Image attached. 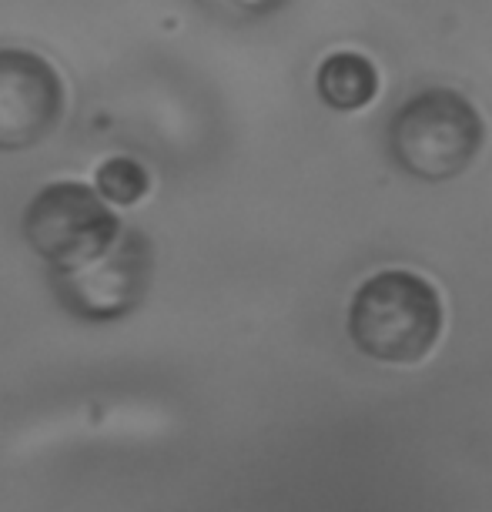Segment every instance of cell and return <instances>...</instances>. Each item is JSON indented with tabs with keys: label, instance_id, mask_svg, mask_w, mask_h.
<instances>
[{
	"label": "cell",
	"instance_id": "cell-1",
	"mask_svg": "<svg viewBox=\"0 0 492 512\" xmlns=\"http://www.w3.org/2000/svg\"><path fill=\"white\" fill-rule=\"evenodd\" d=\"M446 315L442 298L416 272L389 268L365 278L349 308V335L369 359L412 365L439 342Z\"/></svg>",
	"mask_w": 492,
	"mask_h": 512
},
{
	"label": "cell",
	"instance_id": "cell-7",
	"mask_svg": "<svg viewBox=\"0 0 492 512\" xmlns=\"http://www.w3.org/2000/svg\"><path fill=\"white\" fill-rule=\"evenodd\" d=\"M98 195L111 205H138L148 195L151 178L134 158H111L98 168Z\"/></svg>",
	"mask_w": 492,
	"mask_h": 512
},
{
	"label": "cell",
	"instance_id": "cell-5",
	"mask_svg": "<svg viewBox=\"0 0 492 512\" xmlns=\"http://www.w3.org/2000/svg\"><path fill=\"white\" fill-rule=\"evenodd\" d=\"M151 275V251L141 231H121L118 241L94 258L91 265L74 272H57L54 285L61 302L77 318H121L144 298Z\"/></svg>",
	"mask_w": 492,
	"mask_h": 512
},
{
	"label": "cell",
	"instance_id": "cell-3",
	"mask_svg": "<svg viewBox=\"0 0 492 512\" xmlns=\"http://www.w3.org/2000/svg\"><path fill=\"white\" fill-rule=\"evenodd\" d=\"M24 235L31 248L57 272L91 265L121 235L118 215L81 181H57L37 191L24 211Z\"/></svg>",
	"mask_w": 492,
	"mask_h": 512
},
{
	"label": "cell",
	"instance_id": "cell-2",
	"mask_svg": "<svg viewBox=\"0 0 492 512\" xmlns=\"http://www.w3.org/2000/svg\"><path fill=\"white\" fill-rule=\"evenodd\" d=\"M486 124L466 94L432 88L405 101L389 124L392 158L419 181H452L479 158Z\"/></svg>",
	"mask_w": 492,
	"mask_h": 512
},
{
	"label": "cell",
	"instance_id": "cell-8",
	"mask_svg": "<svg viewBox=\"0 0 492 512\" xmlns=\"http://www.w3.org/2000/svg\"><path fill=\"white\" fill-rule=\"evenodd\" d=\"M245 7H255V11H272V7H278L282 0H241Z\"/></svg>",
	"mask_w": 492,
	"mask_h": 512
},
{
	"label": "cell",
	"instance_id": "cell-4",
	"mask_svg": "<svg viewBox=\"0 0 492 512\" xmlns=\"http://www.w3.org/2000/svg\"><path fill=\"white\" fill-rule=\"evenodd\" d=\"M64 81L47 57L0 47V151L41 144L64 118Z\"/></svg>",
	"mask_w": 492,
	"mask_h": 512
},
{
	"label": "cell",
	"instance_id": "cell-6",
	"mask_svg": "<svg viewBox=\"0 0 492 512\" xmlns=\"http://www.w3.org/2000/svg\"><path fill=\"white\" fill-rule=\"evenodd\" d=\"M318 98L335 111H359L379 94V71L369 57L355 51H339L325 57L318 67Z\"/></svg>",
	"mask_w": 492,
	"mask_h": 512
}]
</instances>
